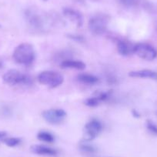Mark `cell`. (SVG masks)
<instances>
[{
    "label": "cell",
    "instance_id": "obj_6",
    "mask_svg": "<svg viewBox=\"0 0 157 157\" xmlns=\"http://www.w3.org/2000/svg\"><path fill=\"white\" fill-rule=\"evenodd\" d=\"M66 113L62 109H51L45 110L42 113L43 118L48 123L59 125L63 123L66 118Z\"/></svg>",
    "mask_w": 157,
    "mask_h": 157
},
{
    "label": "cell",
    "instance_id": "obj_20",
    "mask_svg": "<svg viewBox=\"0 0 157 157\" xmlns=\"http://www.w3.org/2000/svg\"><path fill=\"white\" fill-rule=\"evenodd\" d=\"M99 103H100V102H99V99H98L95 96L88 98V99H86L85 101L86 105L87 106L90 107H96L97 106V105H99Z\"/></svg>",
    "mask_w": 157,
    "mask_h": 157
},
{
    "label": "cell",
    "instance_id": "obj_16",
    "mask_svg": "<svg viewBox=\"0 0 157 157\" xmlns=\"http://www.w3.org/2000/svg\"><path fill=\"white\" fill-rule=\"evenodd\" d=\"M38 140H41L43 142L46 143H52L55 140V137L53 136L52 133L46 131H41L37 134Z\"/></svg>",
    "mask_w": 157,
    "mask_h": 157
},
{
    "label": "cell",
    "instance_id": "obj_15",
    "mask_svg": "<svg viewBox=\"0 0 157 157\" xmlns=\"http://www.w3.org/2000/svg\"><path fill=\"white\" fill-rule=\"evenodd\" d=\"M79 150L82 153L88 155H93L96 153V148L93 145H90L87 143H82L79 145Z\"/></svg>",
    "mask_w": 157,
    "mask_h": 157
},
{
    "label": "cell",
    "instance_id": "obj_27",
    "mask_svg": "<svg viewBox=\"0 0 157 157\" xmlns=\"http://www.w3.org/2000/svg\"><path fill=\"white\" fill-rule=\"evenodd\" d=\"M44 1H46V0H44Z\"/></svg>",
    "mask_w": 157,
    "mask_h": 157
},
{
    "label": "cell",
    "instance_id": "obj_9",
    "mask_svg": "<svg viewBox=\"0 0 157 157\" xmlns=\"http://www.w3.org/2000/svg\"><path fill=\"white\" fill-rule=\"evenodd\" d=\"M63 15L68 19L73 22L76 25V27H82L83 25V17L82 15L77 10L72 8H64L63 9Z\"/></svg>",
    "mask_w": 157,
    "mask_h": 157
},
{
    "label": "cell",
    "instance_id": "obj_14",
    "mask_svg": "<svg viewBox=\"0 0 157 157\" xmlns=\"http://www.w3.org/2000/svg\"><path fill=\"white\" fill-rule=\"evenodd\" d=\"M78 80L86 85H95L99 82V78L96 75L88 73H82L78 75Z\"/></svg>",
    "mask_w": 157,
    "mask_h": 157
},
{
    "label": "cell",
    "instance_id": "obj_13",
    "mask_svg": "<svg viewBox=\"0 0 157 157\" xmlns=\"http://www.w3.org/2000/svg\"><path fill=\"white\" fill-rule=\"evenodd\" d=\"M59 65L63 69H74L78 70H83L86 69V64L83 62L72 59L65 60L59 63Z\"/></svg>",
    "mask_w": 157,
    "mask_h": 157
},
{
    "label": "cell",
    "instance_id": "obj_1",
    "mask_svg": "<svg viewBox=\"0 0 157 157\" xmlns=\"http://www.w3.org/2000/svg\"><path fill=\"white\" fill-rule=\"evenodd\" d=\"M25 19L29 29L36 33H46L52 25L48 16L34 9H28L25 12Z\"/></svg>",
    "mask_w": 157,
    "mask_h": 157
},
{
    "label": "cell",
    "instance_id": "obj_23",
    "mask_svg": "<svg viewBox=\"0 0 157 157\" xmlns=\"http://www.w3.org/2000/svg\"><path fill=\"white\" fill-rule=\"evenodd\" d=\"M68 37L70 38L74 41L78 42V43H82L85 40L83 36H81V35H68Z\"/></svg>",
    "mask_w": 157,
    "mask_h": 157
},
{
    "label": "cell",
    "instance_id": "obj_8",
    "mask_svg": "<svg viewBox=\"0 0 157 157\" xmlns=\"http://www.w3.org/2000/svg\"><path fill=\"white\" fill-rule=\"evenodd\" d=\"M102 125L97 119H92L84 127V140L90 141L96 139L102 132Z\"/></svg>",
    "mask_w": 157,
    "mask_h": 157
},
{
    "label": "cell",
    "instance_id": "obj_2",
    "mask_svg": "<svg viewBox=\"0 0 157 157\" xmlns=\"http://www.w3.org/2000/svg\"><path fill=\"white\" fill-rule=\"evenodd\" d=\"M36 52L34 48L29 43H22L15 49L13 52V59L18 64L29 66L34 62Z\"/></svg>",
    "mask_w": 157,
    "mask_h": 157
},
{
    "label": "cell",
    "instance_id": "obj_17",
    "mask_svg": "<svg viewBox=\"0 0 157 157\" xmlns=\"http://www.w3.org/2000/svg\"><path fill=\"white\" fill-rule=\"evenodd\" d=\"M71 54L72 53L69 50L60 51V52H59L58 53L56 54L55 56L56 61L60 62V63H61L62 62L65 61V60L69 59H71V57H72V55H71Z\"/></svg>",
    "mask_w": 157,
    "mask_h": 157
},
{
    "label": "cell",
    "instance_id": "obj_18",
    "mask_svg": "<svg viewBox=\"0 0 157 157\" xmlns=\"http://www.w3.org/2000/svg\"><path fill=\"white\" fill-rule=\"evenodd\" d=\"M105 80H106L107 83L109 84V85H116L119 82L118 77L110 71L106 72V73H105Z\"/></svg>",
    "mask_w": 157,
    "mask_h": 157
},
{
    "label": "cell",
    "instance_id": "obj_10",
    "mask_svg": "<svg viewBox=\"0 0 157 157\" xmlns=\"http://www.w3.org/2000/svg\"><path fill=\"white\" fill-rule=\"evenodd\" d=\"M31 151L35 154L42 155L56 156L58 154V151L53 148L49 147L43 145H34L31 146Z\"/></svg>",
    "mask_w": 157,
    "mask_h": 157
},
{
    "label": "cell",
    "instance_id": "obj_4",
    "mask_svg": "<svg viewBox=\"0 0 157 157\" xmlns=\"http://www.w3.org/2000/svg\"><path fill=\"white\" fill-rule=\"evenodd\" d=\"M109 18L103 13H98L90 18L88 27L91 33L95 36H100L106 32Z\"/></svg>",
    "mask_w": 157,
    "mask_h": 157
},
{
    "label": "cell",
    "instance_id": "obj_19",
    "mask_svg": "<svg viewBox=\"0 0 157 157\" xmlns=\"http://www.w3.org/2000/svg\"><path fill=\"white\" fill-rule=\"evenodd\" d=\"M21 139L16 138V137H11V138H5L3 140L4 143L10 147H14L20 144Z\"/></svg>",
    "mask_w": 157,
    "mask_h": 157
},
{
    "label": "cell",
    "instance_id": "obj_26",
    "mask_svg": "<svg viewBox=\"0 0 157 157\" xmlns=\"http://www.w3.org/2000/svg\"><path fill=\"white\" fill-rule=\"evenodd\" d=\"M2 67H3V62H2V60L0 59V69H2Z\"/></svg>",
    "mask_w": 157,
    "mask_h": 157
},
{
    "label": "cell",
    "instance_id": "obj_3",
    "mask_svg": "<svg viewBox=\"0 0 157 157\" xmlns=\"http://www.w3.org/2000/svg\"><path fill=\"white\" fill-rule=\"evenodd\" d=\"M3 82L10 86H30L33 78L30 75L23 73L17 69H10L2 76Z\"/></svg>",
    "mask_w": 157,
    "mask_h": 157
},
{
    "label": "cell",
    "instance_id": "obj_5",
    "mask_svg": "<svg viewBox=\"0 0 157 157\" xmlns=\"http://www.w3.org/2000/svg\"><path fill=\"white\" fill-rule=\"evenodd\" d=\"M37 78L39 83L47 86L51 89L59 86L64 81L63 75L55 71H43L38 75Z\"/></svg>",
    "mask_w": 157,
    "mask_h": 157
},
{
    "label": "cell",
    "instance_id": "obj_21",
    "mask_svg": "<svg viewBox=\"0 0 157 157\" xmlns=\"http://www.w3.org/2000/svg\"><path fill=\"white\" fill-rule=\"evenodd\" d=\"M146 128L151 133L157 136V125L154 123L152 120H147L146 121Z\"/></svg>",
    "mask_w": 157,
    "mask_h": 157
},
{
    "label": "cell",
    "instance_id": "obj_22",
    "mask_svg": "<svg viewBox=\"0 0 157 157\" xmlns=\"http://www.w3.org/2000/svg\"><path fill=\"white\" fill-rule=\"evenodd\" d=\"M120 4L126 7H133L138 5L140 0H118Z\"/></svg>",
    "mask_w": 157,
    "mask_h": 157
},
{
    "label": "cell",
    "instance_id": "obj_25",
    "mask_svg": "<svg viewBox=\"0 0 157 157\" xmlns=\"http://www.w3.org/2000/svg\"><path fill=\"white\" fill-rule=\"evenodd\" d=\"M132 115H133L134 117H136V118H140V114L136 109L132 110Z\"/></svg>",
    "mask_w": 157,
    "mask_h": 157
},
{
    "label": "cell",
    "instance_id": "obj_12",
    "mask_svg": "<svg viewBox=\"0 0 157 157\" xmlns=\"http://www.w3.org/2000/svg\"><path fill=\"white\" fill-rule=\"evenodd\" d=\"M129 75L133 78H152L157 80V72L151 69H141V70H136L129 72Z\"/></svg>",
    "mask_w": 157,
    "mask_h": 157
},
{
    "label": "cell",
    "instance_id": "obj_11",
    "mask_svg": "<svg viewBox=\"0 0 157 157\" xmlns=\"http://www.w3.org/2000/svg\"><path fill=\"white\" fill-rule=\"evenodd\" d=\"M134 48H135V45L131 43L130 42L120 40L117 43L118 52L123 56H128L133 54Z\"/></svg>",
    "mask_w": 157,
    "mask_h": 157
},
{
    "label": "cell",
    "instance_id": "obj_24",
    "mask_svg": "<svg viewBox=\"0 0 157 157\" xmlns=\"http://www.w3.org/2000/svg\"><path fill=\"white\" fill-rule=\"evenodd\" d=\"M6 136V132L0 131V140H3Z\"/></svg>",
    "mask_w": 157,
    "mask_h": 157
},
{
    "label": "cell",
    "instance_id": "obj_7",
    "mask_svg": "<svg viewBox=\"0 0 157 157\" xmlns=\"http://www.w3.org/2000/svg\"><path fill=\"white\" fill-rule=\"evenodd\" d=\"M134 53L146 61H152L157 57V50L149 44L138 43L135 45Z\"/></svg>",
    "mask_w": 157,
    "mask_h": 157
}]
</instances>
